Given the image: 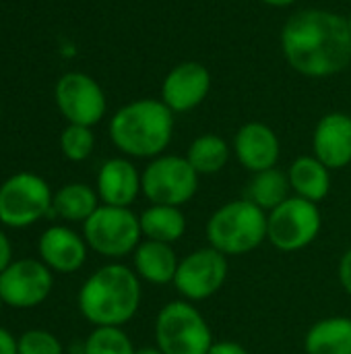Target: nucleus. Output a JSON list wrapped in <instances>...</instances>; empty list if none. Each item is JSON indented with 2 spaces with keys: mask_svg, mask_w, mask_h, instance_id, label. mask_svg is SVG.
Listing matches in <instances>:
<instances>
[{
  "mask_svg": "<svg viewBox=\"0 0 351 354\" xmlns=\"http://www.w3.org/2000/svg\"><path fill=\"white\" fill-rule=\"evenodd\" d=\"M281 50L288 64L304 77L337 75L351 62L350 21L333 10L304 8L285 21Z\"/></svg>",
  "mask_w": 351,
  "mask_h": 354,
  "instance_id": "nucleus-1",
  "label": "nucleus"
},
{
  "mask_svg": "<svg viewBox=\"0 0 351 354\" xmlns=\"http://www.w3.org/2000/svg\"><path fill=\"white\" fill-rule=\"evenodd\" d=\"M141 301V278L120 261L95 270L77 297L81 315L93 328H124L139 313Z\"/></svg>",
  "mask_w": 351,
  "mask_h": 354,
  "instance_id": "nucleus-2",
  "label": "nucleus"
},
{
  "mask_svg": "<svg viewBox=\"0 0 351 354\" xmlns=\"http://www.w3.org/2000/svg\"><path fill=\"white\" fill-rule=\"evenodd\" d=\"M174 135V112L161 100H137L122 106L110 120L112 143L130 158L163 156Z\"/></svg>",
  "mask_w": 351,
  "mask_h": 354,
  "instance_id": "nucleus-3",
  "label": "nucleus"
},
{
  "mask_svg": "<svg viewBox=\"0 0 351 354\" xmlns=\"http://www.w3.org/2000/svg\"><path fill=\"white\" fill-rule=\"evenodd\" d=\"M205 236L225 257L248 255L267 241V212L244 197L228 201L209 216Z\"/></svg>",
  "mask_w": 351,
  "mask_h": 354,
  "instance_id": "nucleus-4",
  "label": "nucleus"
},
{
  "mask_svg": "<svg viewBox=\"0 0 351 354\" xmlns=\"http://www.w3.org/2000/svg\"><path fill=\"white\" fill-rule=\"evenodd\" d=\"M213 332L194 303L176 299L166 303L155 317V346L163 354H207Z\"/></svg>",
  "mask_w": 351,
  "mask_h": 354,
  "instance_id": "nucleus-5",
  "label": "nucleus"
},
{
  "mask_svg": "<svg viewBox=\"0 0 351 354\" xmlns=\"http://www.w3.org/2000/svg\"><path fill=\"white\" fill-rule=\"evenodd\" d=\"M87 247L97 255L120 261L137 251L143 241L141 220L130 207L99 205L87 222H83Z\"/></svg>",
  "mask_w": 351,
  "mask_h": 354,
  "instance_id": "nucleus-6",
  "label": "nucleus"
},
{
  "mask_svg": "<svg viewBox=\"0 0 351 354\" xmlns=\"http://www.w3.org/2000/svg\"><path fill=\"white\" fill-rule=\"evenodd\" d=\"M201 176L186 156L163 153L153 158L141 172L143 195L151 205H186L199 191Z\"/></svg>",
  "mask_w": 351,
  "mask_h": 354,
  "instance_id": "nucleus-7",
  "label": "nucleus"
},
{
  "mask_svg": "<svg viewBox=\"0 0 351 354\" xmlns=\"http://www.w3.org/2000/svg\"><path fill=\"white\" fill-rule=\"evenodd\" d=\"M323 230L319 203L302 197H288L267 214V241L283 253H296L310 247Z\"/></svg>",
  "mask_w": 351,
  "mask_h": 354,
  "instance_id": "nucleus-8",
  "label": "nucleus"
},
{
  "mask_svg": "<svg viewBox=\"0 0 351 354\" xmlns=\"http://www.w3.org/2000/svg\"><path fill=\"white\" fill-rule=\"evenodd\" d=\"M54 193L33 172H17L0 185V222L8 228H27L52 214Z\"/></svg>",
  "mask_w": 351,
  "mask_h": 354,
  "instance_id": "nucleus-9",
  "label": "nucleus"
},
{
  "mask_svg": "<svg viewBox=\"0 0 351 354\" xmlns=\"http://www.w3.org/2000/svg\"><path fill=\"white\" fill-rule=\"evenodd\" d=\"M228 259L230 257L209 245L184 255L174 278V288L180 299L188 303H203L215 297L228 280Z\"/></svg>",
  "mask_w": 351,
  "mask_h": 354,
  "instance_id": "nucleus-10",
  "label": "nucleus"
},
{
  "mask_svg": "<svg viewBox=\"0 0 351 354\" xmlns=\"http://www.w3.org/2000/svg\"><path fill=\"white\" fill-rule=\"evenodd\" d=\"M52 288V270L41 259L12 261L0 274V299L12 309H33L41 305Z\"/></svg>",
  "mask_w": 351,
  "mask_h": 354,
  "instance_id": "nucleus-11",
  "label": "nucleus"
},
{
  "mask_svg": "<svg viewBox=\"0 0 351 354\" xmlns=\"http://www.w3.org/2000/svg\"><path fill=\"white\" fill-rule=\"evenodd\" d=\"M56 104L70 124L93 127L106 114V95L97 81L85 73H66L54 89Z\"/></svg>",
  "mask_w": 351,
  "mask_h": 354,
  "instance_id": "nucleus-12",
  "label": "nucleus"
},
{
  "mask_svg": "<svg viewBox=\"0 0 351 354\" xmlns=\"http://www.w3.org/2000/svg\"><path fill=\"white\" fill-rule=\"evenodd\" d=\"M211 89V73L205 64L188 60L176 64L163 79L161 102L172 112H190L203 104Z\"/></svg>",
  "mask_w": 351,
  "mask_h": 354,
  "instance_id": "nucleus-13",
  "label": "nucleus"
},
{
  "mask_svg": "<svg viewBox=\"0 0 351 354\" xmlns=\"http://www.w3.org/2000/svg\"><path fill=\"white\" fill-rule=\"evenodd\" d=\"M87 241L68 226H50L37 243L39 259L56 274H74L87 261Z\"/></svg>",
  "mask_w": 351,
  "mask_h": 354,
  "instance_id": "nucleus-14",
  "label": "nucleus"
},
{
  "mask_svg": "<svg viewBox=\"0 0 351 354\" xmlns=\"http://www.w3.org/2000/svg\"><path fill=\"white\" fill-rule=\"evenodd\" d=\"M234 153L242 168H246L252 174L275 168L281 153L279 137L265 122H246L236 133Z\"/></svg>",
  "mask_w": 351,
  "mask_h": 354,
  "instance_id": "nucleus-15",
  "label": "nucleus"
},
{
  "mask_svg": "<svg viewBox=\"0 0 351 354\" xmlns=\"http://www.w3.org/2000/svg\"><path fill=\"white\" fill-rule=\"evenodd\" d=\"M312 156L327 168L341 170L351 164V116L345 112L325 114L312 135Z\"/></svg>",
  "mask_w": 351,
  "mask_h": 354,
  "instance_id": "nucleus-16",
  "label": "nucleus"
},
{
  "mask_svg": "<svg viewBox=\"0 0 351 354\" xmlns=\"http://www.w3.org/2000/svg\"><path fill=\"white\" fill-rule=\"evenodd\" d=\"M95 191L103 205L130 207L143 193L141 172L137 170V166L130 160L112 158L101 164V168L97 172Z\"/></svg>",
  "mask_w": 351,
  "mask_h": 354,
  "instance_id": "nucleus-17",
  "label": "nucleus"
},
{
  "mask_svg": "<svg viewBox=\"0 0 351 354\" xmlns=\"http://www.w3.org/2000/svg\"><path fill=\"white\" fill-rule=\"evenodd\" d=\"M178 263L180 259L174 251V245L159 241L143 239L132 253V270L137 272L141 282H149L153 286L174 284Z\"/></svg>",
  "mask_w": 351,
  "mask_h": 354,
  "instance_id": "nucleus-18",
  "label": "nucleus"
},
{
  "mask_svg": "<svg viewBox=\"0 0 351 354\" xmlns=\"http://www.w3.org/2000/svg\"><path fill=\"white\" fill-rule=\"evenodd\" d=\"M292 193L312 203H321L331 193V168L317 156H300L288 168Z\"/></svg>",
  "mask_w": 351,
  "mask_h": 354,
  "instance_id": "nucleus-19",
  "label": "nucleus"
},
{
  "mask_svg": "<svg viewBox=\"0 0 351 354\" xmlns=\"http://www.w3.org/2000/svg\"><path fill=\"white\" fill-rule=\"evenodd\" d=\"M306 354H351V317L319 319L304 336Z\"/></svg>",
  "mask_w": 351,
  "mask_h": 354,
  "instance_id": "nucleus-20",
  "label": "nucleus"
},
{
  "mask_svg": "<svg viewBox=\"0 0 351 354\" xmlns=\"http://www.w3.org/2000/svg\"><path fill=\"white\" fill-rule=\"evenodd\" d=\"M141 220V232L147 241H159L174 245L186 234V216L182 207L174 205H149L139 214Z\"/></svg>",
  "mask_w": 351,
  "mask_h": 354,
  "instance_id": "nucleus-21",
  "label": "nucleus"
},
{
  "mask_svg": "<svg viewBox=\"0 0 351 354\" xmlns=\"http://www.w3.org/2000/svg\"><path fill=\"white\" fill-rule=\"evenodd\" d=\"M99 207V195L85 183H68L54 193L52 214L66 222H87Z\"/></svg>",
  "mask_w": 351,
  "mask_h": 354,
  "instance_id": "nucleus-22",
  "label": "nucleus"
},
{
  "mask_svg": "<svg viewBox=\"0 0 351 354\" xmlns=\"http://www.w3.org/2000/svg\"><path fill=\"white\" fill-rule=\"evenodd\" d=\"M288 197H292L290 178L288 172L279 170L277 166L252 174L244 191V199L252 201L267 214L273 212L277 205H281Z\"/></svg>",
  "mask_w": 351,
  "mask_h": 354,
  "instance_id": "nucleus-23",
  "label": "nucleus"
},
{
  "mask_svg": "<svg viewBox=\"0 0 351 354\" xmlns=\"http://www.w3.org/2000/svg\"><path fill=\"white\" fill-rule=\"evenodd\" d=\"M230 156L232 151L228 141L213 133L197 137L186 151V160L190 162V166L197 170L199 176H211L221 172L230 162Z\"/></svg>",
  "mask_w": 351,
  "mask_h": 354,
  "instance_id": "nucleus-24",
  "label": "nucleus"
},
{
  "mask_svg": "<svg viewBox=\"0 0 351 354\" xmlns=\"http://www.w3.org/2000/svg\"><path fill=\"white\" fill-rule=\"evenodd\" d=\"M137 348L122 328H93L83 344V354H134Z\"/></svg>",
  "mask_w": 351,
  "mask_h": 354,
  "instance_id": "nucleus-25",
  "label": "nucleus"
},
{
  "mask_svg": "<svg viewBox=\"0 0 351 354\" xmlns=\"http://www.w3.org/2000/svg\"><path fill=\"white\" fill-rule=\"evenodd\" d=\"M95 135L91 127L83 124H68L60 135V149L70 162H83L93 153Z\"/></svg>",
  "mask_w": 351,
  "mask_h": 354,
  "instance_id": "nucleus-26",
  "label": "nucleus"
},
{
  "mask_svg": "<svg viewBox=\"0 0 351 354\" xmlns=\"http://www.w3.org/2000/svg\"><path fill=\"white\" fill-rule=\"evenodd\" d=\"M19 354H64L60 340L46 330H29L19 340Z\"/></svg>",
  "mask_w": 351,
  "mask_h": 354,
  "instance_id": "nucleus-27",
  "label": "nucleus"
},
{
  "mask_svg": "<svg viewBox=\"0 0 351 354\" xmlns=\"http://www.w3.org/2000/svg\"><path fill=\"white\" fill-rule=\"evenodd\" d=\"M339 284L343 292L351 297V247L339 259Z\"/></svg>",
  "mask_w": 351,
  "mask_h": 354,
  "instance_id": "nucleus-28",
  "label": "nucleus"
},
{
  "mask_svg": "<svg viewBox=\"0 0 351 354\" xmlns=\"http://www.w3.org/2000/svg\"><path fill=\"white\" fill-rule=\"evenodd\" d=\"M207 354H250L242 344L234 342V340H217L213 342V346L209 348Z\"/></svg>",
  "mask_w": 351,
  "mask_h": 354,
  "instance_id": "nucleus-29",
  "label": "nucleus"
},
{
  "mask_svg": "<svg viewBox=\"0 0 351 354\" xmlns=\"http://www.w3.org/2000/svg\"><path fill=\"white\" fill-rule=\"evenodd\" d=\"M12 263V245L8 236L0 230V274Z\"/></svg>",
  "mask_w": 351,
  "mask_h": 354,
  "instance_id": "nucleus-30",
  "label": "nucleus"
},
{
  "mask_svg": "<svg viewBox=\"0 0 351 354\" xmlns=\"http://www.w3.org/2000/svg\"><path fill=\"white\" fill-rule=\"evenodd\" d=\"M0 354H19V344L14 336L4 328H0Z\"/></svg>",
  "mask_w": 351,
  "mask_h": 354,
  "instance_id": "nucleus-31",
  "label": "nucleus"
},
{
  "mask_svg": "<svg viewBox=\"0 0 351 354\" xmlns=\"http://www.w3.org/2000/svg\"><path fill=\"white\" fill-rule=\"evenodd\" d=\"M261 2H265V4H269V6H290V4H294L296 0H261Z\"/></svg>",
  "mask_w": 351,
  "mask_h": 354,
  "instance_id": "nucleus-32",
  "label": "nucleus"
},
{
  "mask_svg": "<svg viewBox=\"0 0 351 354\" xmlns=\"http://www.w3.org/2000/svg\"><path fill=\"white\" fill-rule=\"evenodd\" d=\"M134 354H163L157 346H141V348H137V353Z\"/></svg>",
  "mask_w": 351,
  "mask_h": 354,
  "instance_id": "nucleus-33",
  "label": "nucleus"
},
{
  "mask_svg": "<svg viewBox=\"0 0 351 354\" xmlns=\"http://www.w3.org/2000/svg\"><path fill=\"white\" fill-rule=\"evenodd\" d=\"M2 305H4V303H2V299H0V311H2Z\"/></svg>",
  "mask_w": 351,
  "mask_h": 354,
  "instance_id": "nucleus-34",
  "label": "nucleus"
},
{
  "mask_svg": "<svg viewBox=\"0 0 351 354\" xmlns=\"http://www.w3.org/2000/svg\"><path fill=\"white\" fill-rule=\"evenodd\" d=\"M348 21H350V29H351V15H350V19H348Z\"/></svg>",
  "mask_w": 351,
  "mask_h": 354,
  "instance_id": "nucleus-35",
  "label": "nucleus"
}]
</instances>
